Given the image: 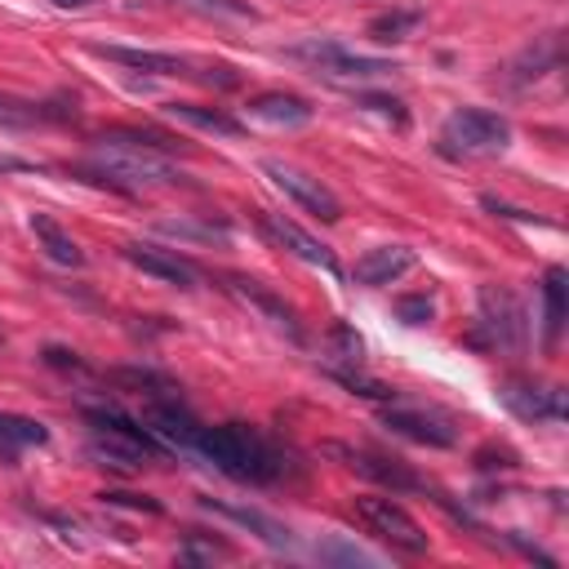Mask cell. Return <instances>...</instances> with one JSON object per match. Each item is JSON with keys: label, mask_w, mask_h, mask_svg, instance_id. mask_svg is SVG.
Listing matches in <instances>:
<instances>
[{"label": "cell", "mask_w": 569, "mask_h": 569, "mask_svg": "<svg viewBox=\"0 0 569 569\" xmlns=\"http://www.w3.org/2000/svg\"><path fill=\"white\" fill-rule=\"evenodd\" d=\"M222 556H231L222 542H204L200 533H187V542L178 547V560L182 565H213V560H222Z\"/></svg>", "instance_id": "obj_31"}, {"label": "cell", "mask_w": 569, "mask_h": 569, "mask_svg": "<svg viewBox=\"0 0 569 569\" xmlns=\"http://www.w3.org/2000/svg\"><path fill=\"white\" fill-rule=\"evenodd\" d=\"M498 400L520 418V422H565L569 418V396L565 387L533 382V378H507L498 382Z\"/></svg>", "instance_id": "obj_9"}, {"label": "cell", "mask_w": 569, "mask_h": 569, "mask_svg": "<svg viewBox=\"0 0 569 569\" xmlns=\"http://www.w3.org/2000/svg\"><path fill=\"white\" fill-rule=\"evenodd\" d=\"M44 365L49 369H62V373H89L84 360L76 351H67V347H44Z\"/></svg>", "instance_id": "obj_36"}, {"label": "cell", "mask_w": 569, "mask_h": 569, "mask_svg": "<svg viewBox=\"0 0 569 569\" xmlns=\"http://www.w3.org/2000/svg\"><path fill=\"white\" fill-rule=\"evenodd\" d=\"M44 120H67V111H53L44 102H27V98H4L0 93V124L31 129V124H44Z\"/></svg>", "instance_id": "obj_27"}, {"label": "cell", "mask_w": 569, "mask_h": 569, "mask_svg": "<svg viewBox=\"0 0 569 569\" xmlns=\"http://www.w3.org/2000/svg\"><path fill=\"white\" fill-rule=\"evenodd\" d=\"M258 227H262V236H267L276 249H284V253L302 258L307 267H320V271H329V276H342V267H338L333 249H329V244H320L311 231H302L293 218H280V213H258Z\"/></svg>", "instance_id": "obj_12"}, {"label": "cell", "mask_w": 569, "mask_h": 569, "mask_svg": "<svg viewBox=\"0 0 569 569\" xmlns=\"http://www.w3.org/2000/svg\"><path fill=\"white\" fill-rule=\"evenodd\" d=\"M262 173L298 204V209H307V213H316L320 222H338L342 218V204H338V196L316 178V173H307V169H293V164H284V160H267L262 164Z\"/></svg>", "instance_id": "obj_10"}, {"label": "cell", "mask_w": 569, "mask_h": 569, "mask_svg": "<svg viewBox=\"0 0 569 569\" xmlns=\"http://www.w3.org/2000/svg\"><path fill=\"white\" fill-rule=\"evenodd\" d=\"M569 320V271L565 267H547L542 271V342L556 347Z\"/></svg>", "instance_id": "obj_21"}, {"label": "cell", "mask_w": 569, "mask_h": 569, "mask_svg": "<svg viewBox=\"0 0 569 569\" xmlns=\"http://www.w3.org/2000/svg\"><path fill=\"white\" fill-rule=\"evenodd\" d=\"M31 231H36V240H40V249H44L58 267H84V249H80L49 213H31Z\"/></svg>", "instance_id": "obj_23"}, {"label": "cell", "mask_w": 569, "mask_h": 569, "mask_svg": "<svg viewBox=\"0 0 569 569\" xmlns=\"http://www.w3.org/2000/svg\"><path fill=\"white\" fill-rule=\"evenodd\" d=\"M200 507H204V511H213V516H222V520H231V525H240V529H249V533H253V538H262L267 547H289V542H293L289 525H280L276 516H267V511H258V507L218 502V498H200Z\"/></svg>", "instance_id": "obj_16"}, {"label": "cell", "mask_w": 569, "mask_h": 569, "mask_svg": "<svg viewBox=\"0 0 569 569\" xmlns=\"http://www.w3.org/2000/svg\"><path fill=\"white\" fill-rule=\"evenodd\" d=\"M316 560H325V565H373V556L351 547V542H316Z\"/></svg>", "instance_id": "obj_33"}, {"label": "cell", "mask_w": 569, "mask_h": 569, "mask_svg": "<svg viewBox=\"0 0 569 569\" xmlns=\"http://www.w3.org/2000/svg\"><path fill=\"white\" fill-rule=\"evenodd\" d=\"M53 9H84V4H93V0H49Z\"/></svg>", "instance_id": "obj_39"}, {"label": "cell", "mask_w": 569, "mask_h": 569, "mask_svg": "<svg viewBox=\"0 0 569 569\" xmlns=\"http://www.w3.org/2000/svg\"><path fill=\"white\" fill-rule=\"evenodd\" d=\"M98 142H133V147H151V151H160V156H182V151H187L178 138L156 133V129H138V124H107V129L98 133Z\"/></svg>", "instance_id": "obj_26"}, {"label": "cell", "mask_w": 569, "mask_h": 569, "mask_svg": "<svg viewBox=\"0 0 569 569\" xmlns=\"http://www.w3.org/2000/svg\"><path fill=\"white\" fill-rule=\"evenodd\" d=\"M480 204H485V209H493L498 218H520V222H538L533 213H525V209H511V204H502V200H493V196H485Z\"/></svg>", "instance_id": "obj_38"}, {"label": "cell", "mask_w": 569, "mask_h": 569, "mask_svg": "<svg viewBox=\"0 0 569 569\" xmlns=\"http://www.w3.org/2000/svg\"><path fill=\"white\" fill-rule=\"evenodd\" d=\"M378 422L391 431V436H405V440H413V445H431V449H449L453 440H458V427H453V418L449 413H440V409H382L378 413Z\"/></svg>", "instance_id": "obj_11"}, {"label": "cell", "mask_w": 569, "mask_h": 569, "mask_svg": "<svg viewBox=\"0 0 569 569\" xmlns=\"http://www.w3.org/2000/svg\"><path fill=\"white\" fill-rule=\"evenodd\" d=\"M289 58H302V62H311L316 71H325V76H347V80H373V76L396 71L391 58L351 53V49H342L338 40H302V44H289Z\"/></svg>", "instance_id": "obj_8"}, {"label": "cell", "mask_w": 569, "mask_h": 569, "mask_svg": "<svg viewBox=\"0 0 569 569\" xmlns=\"http://www.w3.org/2000/svg\"><path fill=\"white\" fill-rule=\"evenodd\" d=\"M445 147L458 156H498L511 147V120L485 107H458L445 120Z\"/></svg>", "instance_id": "obj_5"}, {"label": "cell", "mask_w": 569, "mask_h": 569, "mask_svg": "<svg viewBox=\"0 0 569 569\" xmlns=\"http://www.w3.org/2000/svg\"><path fill=\"white\" fill-rule=\"evenodd\" d=\"M249 116L253 120H267V124H280V129H298L316 116V107L302 98V93H284V89H267V93H253L249 102Z\"/></svg>", "instance_id": "obj_19"}, {"label": "cell", "mask_w": 569, "mask_h": 569, "mask_svg": "<svg viewBox=\"0 0 569 569\" xmlns=\"http://www.w3.org/2000/svg\"><path fill=\"white\" fill-rule=\"evenodd\" d=\"M129 267H138L142 276L160 280V284H173V289H196L200 271L191 258H182L178 249H160V244H124L120 249Z\"/></svg>", "instance_id": "obj_13"}, {"label": "cell", "mask_w": 569, "mask_h": 569, "mask_svg": "<svg viewBox=\"0 0 569 569\" xmlns=\"http://www.w3.org/2000/svg\"><path fill=\"white\" fill-rule=\"evenodd\" d=\"M107 378L133 396H142L147 405H160V400H182V387L160 373V369H147V365H120V369H107Z\"/></svg>", "instance_id": "obj_20"}, {"label": "cell", "mask_w": 569, "mask_h": 569, "mask_svg": "<svg viewBox=\"0 0 569 569\" xmlns=\"http://www.w3.org/2000/svg\"><path fill=\"white\" fill-rule=\"evenodd\" d=\"M164 116H173V120H182V124H191V129H204V133H218V138H240L244 133V124L231 116V111H222V107H204V102H164Z\"/></svg>", "instance_id": "obj_22"}, {"label": "cell", "mask_w": 569, "mask_h": 569, "mask_svg": "<svg viewBox=\"0 0 569 569\" xmlns=\"http://www.w3.org/2000/svg\"><path fill=\"white\" fill-rule=\"evenodd\" d=\"M227 289L236 293V298H244L249 307H258L276 329H284L289 338H302V325H298V311L280 298V293H271L267 284H258V280H249V276H227Z\"/></svg>", "instance_id": "obj_17"}, {"label": "cell", "mask_w": 569, "mask_h": 569, "mask_svg": "<svg viewBox=\"0 0 569 569\" xmlns=\"http://www.w3.org/2000/svg\"><path fill=\"white\" fill-rule=\"evenodd\" d=\"M107 507H129V511H147V516H160V502L147 498V493H124V489H107L102 493Z\"/></svg>", "instance_id": "obj_35"}, {"label": "cell", "mask_w": 569, "mask_h": 569, "mask_svg": "<svg viewBox=\"0 0 569 569\" xmlns=\"http://www.w3.org/2000/svg\"><path fill=\"white\" fill-rule=\"evenodd\" d=\"M18 445H49V427L22 413H0V462H13Z\"/></svg>", "instance_id": "obj_24"}, {"label": "cell", "mask_w": 569, "mask_h": 569, "mask_svg": "<svg viewBox=\"0 0 569 569\" xmlns=\"http://www.w3.org/2000/svg\"><path fill=\"white\" fill-rule=\"evenodd\" d=\"M98 58L107 62H120L129 71H142V76H182V80H200V84H218V89H231L240 84V76L222 62H191V58H178V53H160V49H129V44H93Z\"/></svg>", "instance_id": "obj_4"}, {"label": "cell", "mask_w": 569, "mask_h": 569, "mask_svg": "<svg viewBox=\"0 0 569 569\" xmlns=\"http://www.w3.org/2000/svg\"><path fill=\"white\" fill-rule=\"evenodd\" d=\"M93 422L89 431V453L102 462V467H116V471H142L147 462H164V445L160 436L142 422H133L129 413L120 409H89L84 413Z\"/></svg>", "instance_id": "obj_2"}, {"label": "cell", "mask_w": 569, "mask_h": 569, "mask_svg": "<svg viewBox=\"0 0 569 569\" xmlns=\"http://www.w3.org/2000/svg\"><path fill=\"white\" fill-rule=\"evenodd\" d=\"M329 378H333L338 387H347L351 396H365V400H382V405H391V400L400 396L391 382H378V378H369V373H360V369H329Z\"/></svg>", "instance_id": "obj_29"}, {"label": "cell", "mask_w": 569, "mask_h": 569, "mask_svg": "<svg viewBox=\"0 0 569 569\" xmlns=\"http://www.w3.org/2000/svg\"><path fill=\"white\" fill-rule=\"evenodd\" d=\"M164 231H173V236H204V240H227V231H222V227H187V222H164Z\"/></svg>", "instance_id": "obj_37"}, {"label": "cell", "mask_w": 569, "mask_h": 569, "mask_svg": "<svg viewBox=\"0 0 569 569\" xmlns=\"http://www.w3.org/2000/svg\"><path fill=\"white\" fill-rule=\"evenodd\" d=\"M325 453L342 458L351 471H360L365 480H378L387 489H427L400 458H387V453H373V449H351V445H325Z\"/></svg>", "instance_id": "obj_14"}, {"label": "cell", "mask_w": 569, "mask_h": 569, "mask_svg": "<svg viewBox=\"0 0 569 569\" xmlns=\"http://www.w3.org/2000/svg\"><path fill=\"white\" fill-rule=\"evenodd\" d=\"M525 338H529V325H525L520 298L507 284H485L480 289V333H476V342H489L493 351L520 356Z\"/></svg>", "instance_id": "obj_6"}, {"label": "cell", "mask_w": 569, "mask_h": 569, "mask_svg": "<svg viewBox=\"0 0 569 569\" xmlns=\"http://www.w3.org/2000/svg\"><path fill=\"white\" fill-rule=\"evenodd\" d=\"M173 4L196 9V13H204V18H253L249 0H173Z\"/></svg>", "instance_id": "obj_32"}, {"label": "cell", "mask_w": 569, "mask_h": 569, "mask_svg": "<svg viewBox=\"0 0 569 569\" xmlns=\"http://www.w3.org/2000/svg\"><path fill=\"white\" fill-rule=\"evenodd\" d=\"M325 351H329L342 369H360V360H365V342H360V333H356L347 320H333V325H329Z\"/></svg>", "instance_id": "obj_28"}, {"label": "cell", "mask_w": 569, "mask_h": 569, "mask_svg": "<svg viewBox=\"0 0 569 569\" xmlns=\"http://www.w3.org/2000/svg\"><path fill=\"white\" fill-rule=\"evenodd\" d=\"M191 453L204 458L209 467H218L222 476L244 480V485H271L284 476V453L258 427H244V422L200 427Z\"/></svg>", "instance_id": "obj_1"}, {"label": "cell", "mask_w": 569, "mask_h": 569, "mask_svg": "<svg viewBox=\"0 0 569 569\" xmlns=\"http://www.w3.org/2000/svg\"><path fill=\"white\" fill-rule=\"evenodd\" d=\"M396 316L418 329V325H431L436 302H431V293H400V298H396Z\"/></svg>", "instance_id": "obj_30"}, {"label": "cell", "mask_w": 569, "mask_h": 569, "mask_svg": "<svg viewBox=\"0 0 569 569\" xmlns=\"http://www.w3.org/2000/svg\"><path fill=\"white\" fill-rule=\"evenodd\" d=\"M356 102H360L365 111H378V116L396 120V124H405V120H409V111H405V102H400V98H382V93H356Z\"/></svg>", "instance_id": "obj_34"}, {"label": "cell", "mask_w": 569, "mask_h": 569, "mask_svg": "<svg viewBox=\"0 0 569 569\" xmlns=\"http://www.w3.org/2000/svg\"><path fill=\"white\" fill-rule=\"evenodd\" d=\"M422 22H427L422 9H387V13H378L369 22V40H378V44H405L409 36H418Z\"/></svg>", "instance_id": "obj_25"}, {"label": "cell", "mask_w": 569, "mask_h": 569, "mask_svg": "<svg viewBox=\"0 0 569 569\" xmlns=\"http://www.w3.org/2000/svg\"><path fill=\"white\" fill-rule=\"evenodd\" d=\"M413 249L409 244H378V249H365L356 258V280L369 284V289H382V284H396L405 271H413Z\"/></svg>", "instance_id": "obj_15"}, {"label": "cell", "mask_w": 569, "mask_h": 569, "mask_svg": "<svg viewBox=\"0 0 569 569\" xmlns=\"http://www.w3.org/2000/svg\"><path fill=\"white\" fill-rule=\"evenodd\" d=\"M0 347H4V333H0Z\"/></svg>", "instance_id": "obj_40"}, {"label": "cell", "mask_w": 569, "mask_h": 569, "mask_svg": "<svg viewBox=\"0 0 569 569\" xmlns=\"http://www.w3.org/2000/svg\"><path fill=\"white\" fill-rule=\"evenodd\" d=\"M89 169L98 178H107L120 191H147V187H173L182 173L173 169L169 156L151 151V147H133V142H98L89 151Z\"/></svg>", "instance_id": "obj_3"}, {"label": "cell", "mask_w": 569, "mask_h": 569, "mask_svg": "<svg viewBox=\"0 0 569 569\" xmlns=\"http://www.w3.org/2000/svg\"><path fill=\"white\" fill-rule=\"evenodd\" d=\"M356 516L365 520L369 533H378L387 547L405 551V556H422L427 551V529L396 502V498H356Z\"/></svg>", "instance_id": "obj_7"}, {"label": "cell", "mask_w": 569, "mask_h": 569, "mask_svg": "<svg viewBox=\"0 0 569 569\" xmlns=\"http://www.w3.org/2000/svg\"><path fill=\"white\" fill-rule=\"evenodd\" d=\"M556 67H560V36L551 31V36H538L533 44H525V49L507 62V84H511V89H525V84L542 80V76L556 71Z\"/></svg>", "instance_id": "obj_18"}]
</instances>
